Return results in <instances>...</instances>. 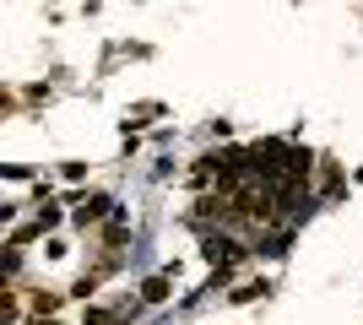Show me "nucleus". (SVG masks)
Masks as SVG:
<instances>
[{
	"mask_svg": "<svg viewBox=\"0 0 363 325\" xmlns=\"http://www.w3.org/2000/svg\"><path fill=\"white\" fill-rule=\"evenodd\" d=\"M104 206H108V201H104V195H92V201H87V206H82V212H76V217H82V222H87V217H104Z\"/></svg>",
	"mask_w": 363,
	"mask_h": 325,
	"instance_id": "nucleus-2",
	"label": "nucleus"
},
{
	"mask_svg": "<svg viewBox=\"0 0 363 325\" xmlns=\"http://www.w3.org/2000/svg\"><path fill=\"white\" fill-rule=\"evenodd\" d=\"M206 255H212V261H233V255H239V244H233V239H223V233H212V239H206Z\"/></svg>",
	"mask_w": 363,
	"mask_h": 325,
	"instance_id": "nucleus-1",
	"label": "nucleus"
}]
</instances>
